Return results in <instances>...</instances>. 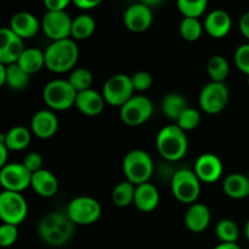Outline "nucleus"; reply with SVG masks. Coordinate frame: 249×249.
<instances>
[{"label": "nucleus", "mask_w": 249, "mask_h": 249, "mask_svg": "<svg viewBox=\"0 0 249 249\" xmlns=\"http://www.w3.org/2000/svg\"><path fill=\"white\" fill-rule=\"evenodd\" d=\"M215 235L220 242L236 243L240 238V229L232 219H223L216 224Z\"/></svg>", "instance_id": "2f4dec72"}, {"label": "nucleus", "mask_w": 249, "mask_h": 249, "mask_svg": "<svg viewBox=\"0 0 249 249\" xmlns=\"http://www.w3.org/2000/svg\"><path fill=\"white\" fill-rule=\"evenodd\" d=\"M5 79H6V65L0 63V85L5 84Z\"/></svg>", "instance_id": "49530a36"}, {"label": "nucleus", "mask_w": 249, "mask_h": 249, "mask_svg": "<svg viewBox=\"0 0 249 249\" xmlns=\"http://www.w3.org/2000/svg\"><path fill=\"white\" fill-rule=\"evenodd\" d=\"M156 147L162 158L168 162H178L182 160L189 150L186 131L182 130L177 124L164 126L158 131Z\"/></svg>", "instance_id": "7ed1b4c3"}, {"label": "nucleus", "mask_w": 249, "mask_h": 249, "mask_svg": "<svg viewBox=\"0 0 249 249\" xmlns=\"http://www.w3.org/2000/svg\"><path fill=\"white\" fill-rule=\"evenodd\" d=\"M104 0H72L73 4L82 10H91L94 7L99 6Z\"/></svg>", "instance_id": "79ce46f5"}, {"label": "nucleus", "mask_w": 249, "mask_h": 249, "mask_svg": "<svg viewBox=\"0 0 249 249\" xmlns=\"http://www.w3.org/2000/svg\"><path fill=\"white\" fill-rule=\"evenodd\" d=\"M155 172L153 160L146 151L133 150L123 160V173L125 180L131 184L140 185L148 182Z\"/></svg>", "instance_id": "20e7f679"}, {"label": "nucleus", "mask_w": 249, "mask_h": 249, "mask_svg": "<svg viewBox=\"0 0 249 249\" xmlns=\"http://www.w3.org/2000/svg\"><path fill=\"white\" fill-rule=\"evenodd\" d=\"M72 22L66 11H48L41 19V29L53 41L71 38Z\"/></svg>", "instance_id": "ddd939ff"}, {"label": "nucleus", "mask_w": 249, "mask_h": 249, "mask_svg": "<svg viewBox=\"0 0 249 249\" xmlns=\"http://www.w3.org/2000/svg\"><path fill=\"white\" fill-rule=\"evenodd\" d=\"M230 100V90L225 83L211 82L199 92V107L207 114H218L226 108Z\"/></svg>", "instance_id": "9d476101"}, {"label": "nucleus", "mask_w": 249, "mask_h": 249, "mask_svg": "<svg viewBox=\"0 0 249 249\" xmlns=\"http://www.w3.org/2000/svg\"><path fill=\"white\" fill-rule=\"evenodd\" d=\"M163 1H164V0H140V2H142V4H145L146 6L148 7L158 6V5L162 4Z\"/></svg>", "instance_id": "de8ad7c7"}, {"label": "nucleus", "mask_w": 249, "mask_h": 249, "mask_svg": "<svg viewBox=\"0 0 249 249\" xmlns=\"http://www.w3.org/2000/svg\"><path fill=\"white\" fill-rule=\"evenodd\" d=\"M247 249H249V248H247Z\"/></svg>", "instance_id": "603ef678"}, {"label": "nucleus", "mask_w": 249, "mask_h": 249, "mask_svg": "<svg viewBox=\"0 0 249 249\" xmlns=\"http://www.w3.org/2000/svg\"><path fill=\"white\" fill-rule=\"evenodd\" d=\"M75 224L67 212H50L38 224V235L44 243L51 247H62L72 240Z\"/></svg>", "instance_id": "f257e3e1"}, {"label": "nucleus", "mask_w": 249, "mask_h": 249, "mask_svg": "<svg viewBox=\"0 0 249 249\" xmlns=\"http://www.w3.org/2000/svg\"><path fill=\"white\" fill-rule=\"evenodd\" d=\"M229 72H230V65L224 56L214 55L207 62V73L212 82L225 83Z\"/></svg>", "instance_id": "7c9ffc66"}, {"label": "nucleus", "mask_w": 249, "mask_h": 249, "mask_svg": "<svg viewBox=\"0 0 249 249\" xmlns=\"http://www.w3.org/2000/svg\"><path fill=\"white\" fill-rule=\"evenodd\" d=\"M178 9L184 17L199 18L208 6V0H177Z\"/></svg>", "instance_id": "72a5a7b5"}, {"label": "nucleus", "mask_w": 249, "mask_h": 249, "mask_svg": "<svg viewBox=\"0 0 249 249\" xmlns=\"http://www.w3.org/2000/svg\"><path fill=\"white\" fill-rule=\"evenodd\" d=\"M135 189L136 186L131 184L130 181L125 180L114 186L112 191V202L114 206L125 208L130 204H134V198H135Z\"/></svg>", "instance_id": "c756f323"}, {"label": "nucleus", "mask_w": 249, "mask_h": 249, "mask_svg": "<svg viewBox=\"0 0 249 249\" xmlns=\"http://www.w3.org/2000/svg\"><path fill=\"white\" fill-rule=\"evenodd\" d=\"M245 235H246V238H247V241L249 242V219L247 220V223H246V226H245Z\"/></svg>", "instance_id": "09e8293b"}, {"label": "nucleus", "mask_w": 249, "mask_h": 249, "mask_svg": "<svg viewBox=\"0 0 249 249\" xmlns=\"http://www.w3.org/2000/svg\"><path fill=\"white\" fill-rule=\"evenodd\" d=\"M194 172L201 182L213 184L223 177L224 165L220 158L214 153H203L197 158Z\"/></svg>", "instance_id": "dca6fc26"}, {"label": "nucleus", "mask_w": 249, "mask_h": 249, "mask_svg": "<svg viewBox=\"0 0 249 249\" xmlns=\"http://www.w3.org/2000/svg\"><path fill=\"white\" fill-rule=\"evenodd\" d=\"M134 92L135 89L131 83V77L122 73L111 75L102 88V95L106 104L119 108L134 96Z\"/></svg>", "instance_id": "6e6552de"}, {"label": "nucleus", "mask_w": 249, "mask_h": 249, "mask_svg": "<svg viewBox=\"0 0 249 249\" xmlns=\"http://www.w3.org/2000/svg\"><path fill=\"white\" fill-rule=\"evenodd\" d=\"M121 119L128 126H140L153 114V104L143 95H134L121 107Z\"/></svg>", "instance_id": "9b49d317"}, {"label": "nucleus", "mask_w": 249, "mask_h": 249, "mask_svg": "<svg viewBox=\"0 0 249 249\" xmlns=\"http://www.w3.org/2000/svg\"><path fill=\"white\" fill-rule=\"evenodd\" d=\"M172 194L180 203H196L201 194V180L194 170L180 169L173 174L170 180Z\"/></svg>", "instance_id": "423d86ee"}, {"label": "nucleus", "mask_w": 249, "mask_h": 249, "mask_svg": "<svg viewBox=\"0 0 249 249\" xmlns=\"http://www.w3.org/2000/svg\"><path fill=\"white\" fill-rule=\"evenodd\" d=\"M32 140V131L23 125L12 126L7 133L0 135V142H4L10 151H22L28 147Z\"/></svg>", "instance_id": "b1692460"}, {"label": "nucleus", "mask_w": 249, "mask_h": 249, "mask_svg": "<svg viewBox=\"0 0 249 249\" xmlns=\"http://www.w3.org/2000/svg\"><path fill=\"white\" fill-rule=\"evenodd\" d=\"M224 194L232 199L249 198V179L247 175L233 173L228 175L223 184Z\"/></svg>", "instance_id": "393cba45"}, {"label": "nucleus", "mask_w": 249, "mask_h": 249, "mask_svg": "<svg viewBox=\"0 0 249 249\" xmlns=\"http://www.w3.org/2000/svg\"><path fill=\"white\" fill-rule=\"evenodd\" d=\"M247 83H248V85H249V75L247 77Z\"/></svg>", "instance_id": "8fccbe9b"}, {"label": "nucleus", "mask_w": 249, "mask_h": 249, "mask_svg": "<svg viewBox=\"0 0 249 249\" xmlns=\"http://www.w3.org/2000/svg\"><path fill=\"white\" fill-rule=\"evenodd\" d=\"M44 53L45 67L53 73H67L73 71L79 58V49L72 38L53 41Z\"/></svg>", "instance_id": "f03ea898"}, {"label": "nucleus", "mask_w": 249, "mask_h": 249, "mask_svg": "<svg viewBox=\"0 0 249 249\" xmlns=\"http://www.w3.org/2000/svg\"><path fill=\"white\" fill-rule=\"evenodd\" d=\"M40 28L41 23L31 12L19 11L10 19V29L22 39L33 38Z\"/></svg>", "instance_id": "412c9836"}, {"label": "nucleus", "mask_w": 249, "mask_h": 249, "mask_svg": "<svg viewBox=\"0 0 249 249\" xmlns=\"http://www.w3.org/2000/svg\"><path fill=\"white\" fill-rule=\"evenodd\" d=\"M175 123L184 131L195 130L201 123V113L196 108L189 107V108L185 109L184 113L179 117V119Z\"/></svg>", "instance_id": "c9c22d12"}, {"label": "nucleus", "mask_w": 249, "mask_h": 249, "mask_svg": "<svg viewBox=\"0 0 249 249\" xmlns=\"http://www.w3.org/2000/svg\"><path fill=\"white\" fill-rule=\"evenodd\" d=\"M72 0H44V6L48 11H65Z\"/></svg>", "instance_id": "a19ab883"}, {"label": "nucleus", "mask_w": 249, "mask_h": 249, "mask_svg": "<svg viewBox=\"0 0 249 249\" xmlns=\"http://www.w3.org/2000/svg\"><path fill=\"white\" fill-rule=\"evenodd\" d=\"M66 212L75 225L87 226L99 220L102 214V207L94 197L79 196L68 203Z\"/></svg>", "instance_id": "0eeeda50"}, {"label": "nucleus", "mask_w": 249, "mask_h": 249, "mask_svg": "<svg viewBox=\"0 0 249 249\" xmlns=\"http://www.w3.org/2000/svg\"><path fill=\"white\" fill-rule=\"evenodd\" d=\"M28 215V204L21 192L2 191L0 194V219L4 224L18 226Z\"/></svg>", "instance_id": "1a4fd4ad"}, {"label": "nucleus", "mask_w": 249, "mask_h": 249, "mask_svg": "<svg viewBox=\"0 0 249 249\" xmlns=\"http://www.w3.org/2000/svg\"><path fill=\"white\" fill-rule=\"evenodd\" d=\"M213 249H241L240 246L237 243H225V242H220L216 247H214Z\"/></svg>", "instance_id": "a18cd8bd"}, {"label": "nucleus", "mask_w": 249, "mask_h": 249, "mask_svg": "<svg viewBox=\"0 0 249 249\" xmlns=\"http://www.w3.org/2000/svg\"><path fill=\"white\" fill-rule=\"evenodd\" d=\"M31 187L40 197L50 198L57 194L58 180L50 170H46L43 168V169L32 174Z\"/></svg>", "instance_id": "5701e85b"}, {"label": "nucleus", "mask_w": 249, "mask_h": 249, "mask_svg": "<svg viewBox=\"0 0 249 249\" xmlns=\"http://www.w3.org/2000/svg\"><path fill=\"white\" fill-rule=\"evenodd\" d=\"M17 65L28 74H36L45 66V53L36 48H28L23 51Z\"/></svg>", "instance_id": "a878e982"}, {"label": "nucleus", "mask_w": 249, "mask_h": 249, "mask_svg": "<svg viewBox=\"0 0 249 249\" xmlns=\"http://www.w3.org/2000/svg\"><path fill=\"white\" fill-rule=\"evenodd\" d=\"M24 50L23 39L14 33L10 27H2L0 29V63H17Z\"/></svg>", "instance_id": "4468645a"}, {"label": "nucleus", "mask_w": 249, "mask_h": 249, "mask_svg": "<svg viewBox=\"0 0 249 249\" xmlns=\"http://www.w3.org/2000/svg\"><path fill=\"white\" fill-rule=\"evenodd\" d=\"M235 65L246 75H249V43L238 46L233 55Z\"/></svg>", "instance_id": "4c0bfd02"}, {"label": "nucleus", "mask_w": 249, "mask_h": 249, "mask_svg": "<svg viewBox=\"0 0 249 249\" xmlns=\"http://www.w3.org/2000/svg\"><path fill=\"white\" fill-rule=\"evenodd\" d=\"M204 31L214 39H221L228 36L232 27L230 15L224 10H214L207 15L204 19Z\"/></svg>", "instance_id": "a211bd4d"}, {"label": "nucleus", "mask_w": 249, "mask_h": 249, "mask_svg": "<svg viewBox=\"0 0 249 249\" xmlns=\"http://www.w3.org/2000/svg\"><path fill=\"white\" fill-rule=\"evenodd\" d=\"M160 192L153 184L143 182V184L136 185L135 198H134V206L142 213H150L155 211L160 204Z\"/></svg>", "instance_id": "4be33fe9"}, {"label": "nucleus", "mask_w": 249, "mask_h": 249, "mask_svg": "<svg viewBox=\"0 0 249 249\" xmlns=\"http://www.w3.org/2000/svg\"><path fill=\"white\" fill-rule=\"evenodd\" d=\"M58 118L51 109H40L36 112L31 121V131L36 138L50 139L57 133Z\"/></svg>", "instance_id": "f3484780"}, {"label": "nucleus", "mask_w": 249, "mask_h": 249, "mask_svg": "<svg viewBox=\"0 0 249 249\" xmlns=\"http://www.w3.org/2000/svg\"><path fill=\"white\" fill-rule=\"evenodd\" d=\"M247 177H248V179H249V170H248V174H247Z\"/></svg>", "instance_id": "3c124183"}, {"label": "nucleus", "mask_w": 249, "mask_h": 249, "mask_svg": "<svg viewBox=\"0 0 249 249\" xmlns=\"http://www.w3.org/2000/svg\"><path fill=\"white\" fill-rule=\"evenodd\" d=\"M180 36L186 41H196L202 36L204 26L198 18L194 17H184L180 23Z\"/></svg>", "instance_id": "473e14b6"}, {"label": "nucleus", "mask_w": 249, "mask_h": 249, "mask_svg": "<svg viewBox=\"0 0 249 249\" xmlns=\"http://www.w3.org/2000/svg\"><path fill=\"white\" fill-rule=\"evenodd\" d=\"M68 82L71 83V85L74 88L77 92L84 91V90L91 89L92 74L87 68H74L68 77Z\"/></svg>", "instance_id": "f704fd0d"}, {"label": "nucleus", "mask_w": 249, "mask_h": 249, "mask_svg": "<svg viewBox=\"0 0 249 249\" xmlns=\"http://www.w3.org/2000/svg\"><path fill=\"white\" fill-rule=\"evenodd\" d=\"M106 101L104 99L102 92L96 91L94 89H88L84 91L78 92L75 100V107L80 113L88 117H96L102 113Z\"/></svg>", "instance_id": "6ab92c4d"}, {"label": "nucleus", "mask_w": 249, "mask_h": 249, "mask_svg": "<svg viewBox=\"0 0 249 249\" xmlns=\"http://www.w3.org/2000/svg\"><path fill=\"white\" fill-rule=\"evenodd\" d=\"M131 83H133V87L135 89V91L143 92L151 89V87L153 84V78L146 71H139V72L134 73L131 75Z\"/></svg>", "instance_id": "58836bf2"}, {"label": "nucleus", "mask_w": 249, "mask_h": 249, "mask_svg": "<svg viewBox=\"0 0 249 249\" xmlns=\"http://www.w3.org/2000/svg\"><path fill=\"white\" fill-rule=\"evenodd\" d=\"M43 157L39 152H29L28 155L24 157L23 160V164L29 172L33 174V173L38 172V170L43 169Z\"/></svg>", "instance_id": "ea45409f"}, {"label": "nucleus", "mask_w": 249, "mask_h": 249, "mask_svg": "<svg viewBox=\"0 0 249 249\" xmlns=\"http://www.w3.org/2000/svg\"><path fill=\"white\" fill-rule=\"evenodd\" d=\"M10 150L4 142H0V167H4L7 164V160H9Z\"/></svg>", "instance_id": "c03bdc74"}, {"label": "nucleus", "mask_w": 249, "mask_h": 249, "mask_svg": "<svg viewBox=\"0 0 249 249\" xmlns=\"http://www.w3.org/2000/svg\"><path fill=\"white\" fill-rule=\"evenodd\" d=\"M18 238V229L16 225L1 224L0 226V246L2 248H9L16 243Z\"/></svg>", "instance_id": "e433bc0d"}, {"label": "nucleus", "mask_w": 249, "mask_h": 249, "mask_svg": "<svg viewBox=\"0 0 249 249\" xmlns=\"http://www.w3.org/2000/svg\"><path fill=\"white\" fill-rule=\"evenodd\" d=\"M162 112L167 118L177 122L179 117L184 113L186 108H189V104L185 96L178 92H170L167 94L162 100Z\"/></svg>", "instance_id": "bb28decb"}, {"label": "nucleus", "mask_w": 249, "mask_h": 249, "mask_svg": "<svg viewBox=\"0 0 249 249\" xmlns=\"http://www.w3.org/2000/svg\"><path fill=\"white\" fill-rule=\"evenodd\" d=\"M212 220V214L208 207L203 203L190 204L185 214V226L194 233H201L208 229Z\"/></svg>", "instance_id": "aec40b11"}, {"label": "nucleus", "mask_w": 249, "mask_h": 249, "mask_svg": "<svg viewBox=\"0 0 249 249\" xmlns=\"http://www.w3.org/2000/svg\"><path fill=\"white\" fill-rule=\"evenodd\" d=\"M78 92L68 79H53L43 89V100L53 111H66L75 106Z\"/></svg>", "instance_id": "39448f33"}, {"label": "nucleus", "mask_w": 249, "mask_h": 249, "mask_svg": "<svg viewBox=\"0 0 249 249\" xmlns=\"http://www.w3.org/2000/svg\"><path fill=\"white\" fill-rule=\"evenodd\" d=\"M32 173L23 163H7L0 170V184L4 191L22 192L31 186Z\"/></svg>", "instance_id": "f8f14e48"}, {"label": "nucleus", "mask_w": 249, "mask_h": 249, "mask_svg": "<svg viewBox=\"0 0 249 249\" xmlns=\"http://www.w3.org/2000/svg\"><path fill=\"white\" fill-rule=\"evenodd\" d=\"M95 29H96V22L90 15H79L72 22L71 38L74 40H85L94 34Z\"/></svg>", "instance_id": "cd10ccee"}, {"label": "nucleus", "mask_w": 249, "mask_h": 249, "mask_svg": "<svg viewBox=\"0 0 249 249\" xmlns=\"http://www.w3.org/2000/svg\"><path fill=\"white\" fill-rule=\"evenodd\" d=\"M124 24L133 33H142L147 31L153 21V15L151 7L146 6L142 2H136L130 5L125 10L123 16Z\"/></svg>", "instance_id": "2eb2a0df"}, {"label": "nucleus", "mask_w": 249, "mask_h": 249, "mask_svg": "<svg viewBox=\"0 0 249 249\" xmlns=\"http://www.w3.org/2000/svg\"><path fill=\"white\" fill-rule=\"evenodd\" d=\"M238 28H240L241 34L249 40V11L245 12L241 16L240 22H238Z\"/></svg>", "instance_id": "37998d69"}, {"label": "nucleus", "mask_w": 249, "mask_h": 249, "mask_svg": "<svg viewBox=\"0 0 249 249\" xmlns=\"http://www.w3.org/2000/svg\"><path fill=\"white\" fill-rule=\"evenodd\" d=\"M31 83V74L22 70L17 63L6 65V79L5 84L12 90H23Z\"/></svg>", "instance_id": "c85d7f7f"}]
</instances>
